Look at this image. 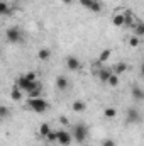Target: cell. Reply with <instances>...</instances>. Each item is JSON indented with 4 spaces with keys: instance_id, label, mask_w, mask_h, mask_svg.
<instances>
[{
    "instance_id": "6da1fadb",
    "label": "cell",
    "mask_w": 144,
    "mask_h": 146,
    "mask_svg": "<svg viewBox=\"0 0 144 146\" xmlns=\"http://www.w3.org/2000/svg\"><path fill=\"white\" fill-rule=\"evenodd\" d=\"M27 107L31 110H34L36 114H41V112L49 109V104L42 97H37V99H27Z\"/></svg>"
},
{
    "instance_id": "7a4b0ae2",
    "label": "cell",
    "mask_w": 144,
    "mask_h": 146,
    "mask_svg": "<svg viewBox=\"0 0 144 146\" xmlns=\"http://www.w3.org/2000/svg\"><path fill=\"white\" fill-rule=\"evenodd\" d=\"M87 136H88V127H87L85 124H75V126H73L71 138L76 139V143H83V141L87 139Z\"/></svg>"
},
{
    "instance_id": "3957f363",
    "label": "cell",
    "mask_w": 144,
    "mask_h": 146,
    "mask_svg": "<svg viewBox=\"0 0 144 146\" xmlns=\"http://www.w3.org/2000/svg\"><path fill=\"white\" fill-rule=\"evenodd\" d=\"M5 37H7L9 42H14V44L15 42H20L22 41V31L19 27H15V26L14 27H9L7 33H5Z\"/></svg>"
},
{
    "instance_id": "277c9868",
    "label": "cell",
    "mask_w": 144,
    "mask_h": 146,
    "mask_svg": "<svg viewBox=\"0 0 144 146\" xmlns=\"http://www.w3.org/2000/svg\"><path fill=\"white\" fill-rule=\"evenodd\" d=\"M37 82H39V80H36V82H31V80H27V78H26V76L22 75V76H20V78L17 80V83H15V85H17V87H19V88H20L22 92H29V90L36 88Z\"/></svg>"
},
{
    "instance_id": "5b68a950",
    "label": "cell",
    "mask_w": 144,
    "mask_h": 146,
    "mask_svg": "<svg viewBox=\"0 0 144 146\" xmlns=\"http://www.w3.org/2000/svg\"><path fill=\"white\" fill-rule=\"evenodd\" d=\"M80 5L85 7L87 10H92V12H100L102 10V2L100 0H80Z\"/></svg>"
},
{
    "instance_id": "8992f818",
    "label": "cell",
    "mask_w": 144,
    "mask_h": 146,
    "mask_svg": "<svg viewBox=\"0 0 144 146\" xmlns=\"http://www.w3.org/2000/svg\"><path fill=\"white\" fill-rule=\"evenodd\" d=\"M73 141L71 134L68 131H58V138H56V143L59 146H70Z\"/></svg>"
},
{
    "instance_id": "52a82bcc",
    "label": "cell",
    "mask_w": 144,
    "mask_h": 146,
    "mask_svg": "<svg viewBox=\"0 0 144 146\" xmlns=\"http://www.w3.org/2000/svg\"><path fill=\"white\" fill-rule=\"evenodd\" d=\"M129 124H139L141 122V114L137 109H129L127 110V119H126Z\"/></svg>"
},
{
    "instance_id": "ba28073f",
    "label": "cell",
    "mask_w": 144,
    "mask_h": 146,
    "mask_svg": "<svg viewBox=\"0 0 144 146\" xmlns=\"http://www.w3.org/2000/svg\"><path fill=\"white\" fill-rule=\"evenodd\" d=\"M66 66H68V70H71V72H78L80 66H81V63H80V60H78L76 56H68V58H66Z\"/></svg>"
},
{
    "instance_id": "9c48e42d",
    "label": "cell",
    "mask_w": 144,
    "mask_h": 146,
    "mask_svg": "<svg viewBox=\"0 0 144 146\" xmlns=\"http://www.w3.org/2000/svg\"><path fill=\"white\" fill-rule=\"evenodd\" d=\"M68 87H70V82H68V78L65 76V75H59V76H56V88L58 90H68Z\"/></svg>"
},
{
    "instance_id": "30bf717a",
    "label": "cell",
    "mask_w": 144,
    "mask_h": 146,
    "mask_svg": "<svg viewBox=\"0 0 144 146\" xmlns=\"http://www.w3.org/2000/svg\"><path fill=\"white\" fill-rule=\"evenodd\" d=\"M131 95H132V99H134L136 102L144 100V90L139 87V85H134V87L131 88Z\"/></svg>"
},
{
    "instance_id": "8fae6325",
    "label": "cell",
    "mask_w": 144,
    "mask_h": 146,
    "mask_svg": "<svg viewBox=\"0 0 144 146\" xmlns=\"http://www.w3.org/2000/svg\"><path fill=\"white\" fill-rule=\"evenodd\" d=\"M110 75H112V70H110V68H100V70L97 72V76H98V80H100L102 83H107V80L110 78Z\"/></svg>"
},
{
    "instance_id": "7c38bea8",
    "label": "cell",
    "mask_w": 144,
    "mask_h": 146,
    "mask_svg": "<svg viewBox=\"0 0 144 146\" xmlns=\"http://www.w3.org/2000/svg\"><path fill=\"white\" fill-rule=\"evenodd\" d=\"M10 99L15 100V102H20V100H22V90H20L17 85L12 87V90H10Z\"/></svg>"
},
{
    "instance_id": "4fadbf2b",
    "label": "cell",
    "mask_w": 144,
    "mask_h": 146,
    "mask_svg": "<svg viewBox=\"0 0 144 146\" xmlns=\"http://www.w3.org/2000/svg\"><path fill=\"white\" fill-rule=\"evenodd\" d=\"M127 68H129V66H127V63L120 61V63H117V65L114 66V70H112V73L119 76V75H122V73H126V72H127Z\"/></svg>"
},
{
    "instance_id": "5bb4252c",
    "label": "cell",
    "mask_w": 144,
    "mask_h": 146,
    "mask_svg": "<svg viewBox=\"0 0 144 146\" xmlns=\"http://www.w3.org/2000/svg\"><path fill=\"white\" fill-rule=\"evenodd\" d=\"M41 92H42V83H41V82H37L36 88L29 90V92H27V95H29V99H37V97H41Z\"/></svg>"
},
{
    "instance_id": "9a60e30c",
    "label": "cell",
    "mask_w": 144,
    "mask_h": 146,
    "mask_svg": "<svg viewBox=\"0 0 144 146\" xmlns=\"http://www.w3.org/2000/svg\"><path fill=\"white\" fill-rule=\"evenodd\" d=\"M124 26H126V27L134 26V14H132L131 10H126V14H124Z\"/></svg>"
},
{
    "instance_id": "2e32d148",
    "label": "cell",
    "mask_w": 144,
    "mask_h": 146,
    "mask_svg": "<svg viewBox=\"0 0 144 146\" xmlns=\"http://www.w3.org/2000/svg\"><path fill=\"white\" fill-rule=\"evenodd\" d=\"M37 58H39L41 61H48V60L51 58V49H49V48H42V49H39Z\"/></svg>"
},
{
    "instance_id": "e0dca14e",
    "label": "cell",
    "mask_w": 144,
    "mask_h": 146,
    "mask_svg": "<svg viewBox=\"0 0 144 146\" xmlns=\"http://www.w3.org/2000/svg\"><path fill=\"white\" fill-rule=\"evenodd\" d=\"M10 14H12V7L7 2L0 0V15H10Z\"/></svg>"
},
{
    "instance_id": "ac0fdd59",
    "label": "cell",
    "mask_w": 144,
    "mask_h": 146,
    "mask_svg": "<svg viewBox=\"0 0 144 146\" xmlns=\"http://www.w3.org/2000/svg\"><path fill=\"white\" fill-rule=\"evenodd\" d=\"M112 24H114L115 27H122V26H124V14H114Z\"/></svg>"
},
{
    "instance_id": "d6986e66",
    "label": "cell",
    "mask_w": 144,
    "mask_h": 146,
    "mask_svg": "<svg viewBox=\"0 0 144 146\" xmlns=\"http://www.w3.org/2000/svg\"><path fill=\"white\" fill-rule=\"evenodd\" d=\"M71 109L75 110V112H83V110L87 109V104L83 102V100H75L71 106Z\"/></svg>"
},
{
    "instance_id": "ffe728a7",
    "label": "cell",
    "mask_w": 144,
    "mask_h": 146,
    "mask_svg": "<svg viewBox=\"0 0 144 146\" xmlns=\"http://www.w3.org/2000/svg\"><path fill=\"white\" fill-rule=\"evenodd\" d=\"M134 36L136 37H143L144 36V24L141 22V21L134 26Z\"/></svg>"
},
{
    "instance_id": "44dd1931",
    "label": "cell",
    "mask_w": 144,
    "mask_h": 146,
    "mask_svg": "<svg viewBox=\"0 0 144 146\" xmlns=\"http://www.w3.org/2000/svg\"><path fill=\"white\" fill-rule=\"evenodd\" d=\"M49 131H51V127H49V124H48V122H42V124L39 126V136H42V138H46Z\"/></svg>"
},
{
    "instance_id": "7402d4cb",
    "label": "cell",
    "mask_w": 144,
    "mask_h": 146,
    "mask_svg": "<svg viewBox=\"0 0 144 146\" xmlns=\"http://www.w3.org/2000/svg\"><path fill=\"white\" fill-rule=\"evenodd\" d=\"M110 54H112V51H110V49L102 51V53L98 54V60H97V61H98V63H104V61H107L108 58H110Z\"/></svg>"
},
{
    "instance_id": "603a6c76",
    "label": "cell",
    "mask_w": 144,
    "mask_h": 146,
    "mask_svg": "<svg viewBox=\"0 0 144 146\" xmlns=\"http://www.w3.org/2000/svg\"><path fill=\"white\" fill-rule=\"evenodd\" d=\"M104 115H105L107 119H114V117L117 115V109H114V107H107V109H104Z\"/></svg>"
},
{
    "instance_id": "cb8c5ba5",
    "label": "cell",
    "mask_w": 144,
    "mask_h": 146,
    "mask_svg": "<svg viewBox=\"0 0 144 146\" xmlns=\"http://www.w3.org/2000/svg\"><path fill=\"white\" fill-rule=\"evenodd\" d=\"M107 83L110 85V87H119V76L112 73V75H110V78L107 80Z\"/></svg>"
},
{
    "instance_id": "d4e9b609",
    "label": "cell",
    "mask_w": 144,
    "mask_h": 146,
    "mask_svg": "<svg viewBox=\"0 0 144 146\" xmlns=\"http://www.w3.org/2000/svg\"><path fill=\"white\" fill-rule=\"evenodd\" d=\"M10 115V109L5 106H0V119H7Z\"/></svg>"
},
{
    "instance_id": "484cf974",
    "label": "cell",
    "mask_w": 144,
    "mask_h": 146,
    "mask_svg": "<svg viewBox=\"0 0 144 146\" xmlns=\"http://www.w3.org/2000/svg\"><path fill=\"white\" fill-rule=\"evenodd\" d=\"M56 138H58V131H49L48 136H46V139L49 143H56Z\"/></svg>"
},
{
    "instance_id": "4316f807",
    "label": "cell",
    "mask_w": 144,
    "mask_h": 146,
    "mask_svg": "<svg viewBox=\"0 0 144 146\" xmlns=\"http://www.w3.org/2000/svg\"><path fill=\"white\" fill-rule=\"evenodd\" d=\"M129 46H131V48H137V46H139V37L132 36L129 39Z\"/></svg>"
},
{
    "instance_id": "83f0119b",
    "label": "cell",
    "mask_w": 144,
    "mask_h": 146,
    "mask_svg": "<svg viewBox=\"0 0 144 146\" xmlns=\"http://www.w3.org/2000/svg\"><path fill=\"white\" fill-rule=\"evenodd\" d=\"M24 76H26L27 80H31V82H36V80H37V75H36L34 72H27Z\"/></svg>"
},
{
    "instance_id": "f1b7e54d",
    "label": "cell",
    "mask_w": 144,
    "mask_h": 146,
    "mask_svg": "<svg viewBox=\"0 0 144 146\" xmlns=\"http://www.w3.org/2000/svg\"><path fill=\"white\" fill-rule=\"evenodd\" d=\"M102 146H117V143H115L114 139L107 138V139H104V141H102Z\"/></svg>"
},
{
    "instance_id": "f546056e",
    "label": "cell",
    "mask_w": 144,
    "mask_h": 146,
    "mask_svg": "<svg viewBox=\"0 0 144 146\" xmlns=\"http://www.w3.org/2000/svg\"><path fill=\"white\" fill-rule=\"evenodd\" d=\"M59 122H61V124H68V119H66V117H59Z\"/></svg>"
},
{
    "instance_id": "4dcf8cb0",
    "label": "cell",
    "mask_w": 144,
    "mask_h": 146,
    "mask_svg": "<svg viewBox=\"0 0 144 146\" xmlns=\"http://www.w3.org/2000/svg\"><path fill=\"white\" fill-rule=\"evenodd\" d=\"M71 2H73V0H63V3H66V5H70Z\"/></svg>"
}]
</instances>
